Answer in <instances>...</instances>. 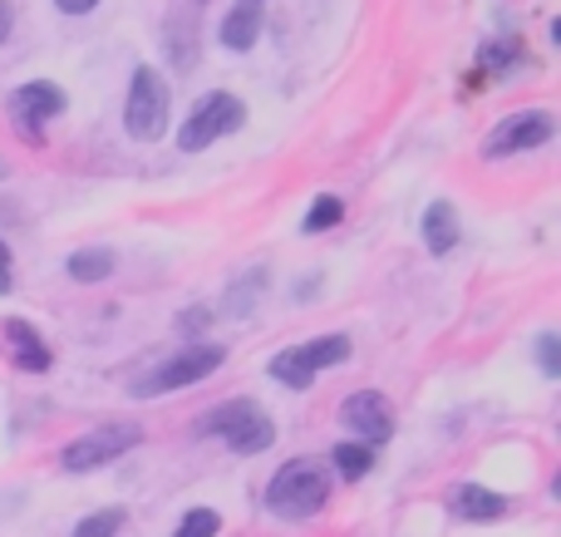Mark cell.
<instances>
[{"instance_id":"obj_1","label":"cell","mask_w":561,"mask_h":537,"mask_svg":"<svg viewBox=\"0 0 561 537\" xmlns=\"http://www.w3.org/2000/svg\"><path fill=\"white\" fill-rule=\"evenodd\" d=\"M330 499V473L320 459H290L280 464L266 483V513L272 518H286V523H300V518H316Z\"/></svg>"},{"instance_id":"obj_2","label":"cell","mask_w":561,"mask_h":537,"mask_svg":"<svg viewBox=\"0 0 561 537\" xmlns=\"http://www.w3.org/2000/svg\"><path fill=\"white\" fill-rule=\"evenodd\" d=\"M197 434H213V439H227L237 454H266L276 444V424L256 410L252 400H227L217 410L197 414L193 420Z\"/></svg>"},{"instance_id":"obj_3","label":"cell","mask_w":561,"mask_h":537,"mask_svg":"<svg viewBox=\"0 0 561 537\" xmlns=\"http://www.w3.org/2000/svg\"><path fill=\"white\" fill-rule=\"evenodd\" d=\"M168 118H173V89L158 69L138 65L134 69V84H128V99H124V128L128 138L138 144H153V138L168 134Z\"/></svg>"},{"instance_id":"obj_4","label":"cell","mask_w":561,"mask_h":537,"mask_svg":"<svg viewBox=\"0 0 561 537\" xmlns=\"http://www.w3.org/2000/svg\"><path fill=\"white\" fill-rule=\"evenodd\" d=\"M222 361H227L222 345H187V351H178L173 361H163L148 375H138V380L128 385V395H134V400H158V395H168V390H187V385L207 380Z\"/></svg>"},{"instance_id":"obj_5","label":"cell","mask_w":561,"mask_h":537,"mask_svg":"<svg viewBox=\"0 0 561 537\" xmlns=\"http://www.w3.org/2000/svg\"><path fill=\"white\" fill-rule=\"evenodd\" d=\"M134 444H144V430H138L134 420H114V424H99V430L79 434L75 444H65L59 464H65L69 473H94V469H104V464L124 459Z\"/></svg>"},{"instance_id":"obj_6","label":"cell","mask_w":561,"mask_h":537,"mask_svg":"<svg viewBox=\"0 0 561 537\" xmlns=\"http://www.w3.org/2000/svg\"><path fill=\"white\" fill-rule=\"evenodd\" d=\"M242 124H247V104H242V99H237V94H207L203 104L187 114V124L178 128V148H183V153H203L207 144L237 134Z\"/></svg>"},{"instance_id":"obj_7","label":"cell","mask_w":561,"mask_h":537,"mask_svg":"<svg viewBox=\"0 0 561 537\" xmlns=\"http://www.w3.org/2000/svg\"><path fill=\"white\" fill-rule=\"evenodd\" d=\"M557 134V118L547 108H523V114H507L493 134L483 138V158H513V153H527V148H542L552 144Z\"/></svg>"},{"instance_id":"obj_8","label":"cell","mask_w":561,"mask_h":537,"mask_svg":"<svg viewBox=\"0 0 561 537\" xmlns=\"http://www.w3.org/2000/svg\"><path fill=\"white\" fill-rule=\"evenodd\" d=\"M340 424L355 434V444H385L394 434V414H389V400L379 390H355L345 404H340Z\"/></svg>"},{"instance_id":"obj_9","label":"cell","mask_w":561,"mask_h":537,"mask_svg":"<svg viewBox=\"0 0 561 537\" xmlns=\"http://www.w3.org/2000/svg\"><path fill=\"white\" fill-rule=\"evenodd\" d=\"M59 108H65V89L49 84V79H30L10 94V118L25 138H39V124H49Z\"/></svg>"},{"instance_id":"obj_10","label":"cell","mask_w":561,"mask_h":537,"mask_svg":"<svg viewBox=\"0 0 561 537\" xmlns=\"http://www.w3.org/2000/svg\"><path fill=\"white\" fill-rule=\"evenodd\" d=\"M5 341H10V355H15V365L25 375H45L49 365H55L49 361V345L39 341V331L30 321H20V316L15 321H5Z\"/></svg>"},{"instance_id":"obj_11","label":"cell","mask_w":561,"mask_h":537,"mask_svg":"<svg viewBox=\"0 0 561 537\" xmlns=\"http://www.w3.org/2000/svg\"><path fill=\"white\" fill-rule=\"evenodd\" d=\"M448 509L468 523H497L507 513V499L493 493V489H483V483H458L454 499H448Z\"/></svg>"},{"instance_id":"obj_12","label":"cell","mask_w":561,"mask_h":537,"mask_svg":"<svg viewBox=\"0 0 561 537\" xmlns=\"http://www.w3.org/2000/svg\"><path fill=\"white\" fill-rule=\"evenodd\" d=\"M262 296H266V266H252V272L232 276V286H227V296H222V311L242 321V316H252L256 306H262Z\"/></svg>"},{"instance_id":"obj_13","label":"cell","mask_w":561,"mask_h":537,"mask_svg":"<svg viewBox=\"0 0 561 537\" xmlns=\"http://www.w3.org/2000/svg\"><path fill=\"white\" fill-rule=\"evenodd\" d=\"M256 35H262V5L242 0V5H237L232 15L222 20V45L242 55V49H252V45H256Z\"/></svg>"},{"instance_id":"obj_14","label":"cell","mask_w":561,"mask_h":537,"mask_svg":"<svg viewBox=\"0 0 561 537\" xmlns=\"http://www.w3.org/2000/svg\"><path fill=\"white\" fill-rule=\"evenodd\" d=\"M424 247L434 256H444V252H454L458 247V213L448 203H434L424 213Z\"/></svg>"},{"instance_id":"obj_15","label":"cell","mask_w":561,"mask_h":537,"mask_svg":"<svg viewBox=\"0 0 561 537\" xmlns=\"http://www.w3.org/2000/svg\"><path fill=\"white\" fill-rule=\"evenodd\" d=\"M114 266H118V256L108 252V247H84V252H75L69 256V276H75V282H108V276H114Z\"/></svg>"},{"instance_id":"obj_16","label":"cell","mask_w":561,"mask_h":537,"mask_svg":"<svg viewBox=\"0 0 561 537\" xmlns=\"http://www.w3.org/2000/svg\"><path fill=\"white\" fill-rule=\"evenodd\" d=\"M296 351H300V361H306L310 375H320V370H330V365H345L350 361V341H345V335H320V341L296 345Z\"/></svg>"},{"instance_id":"obj_17","label":"cell","mask_w":561,"mask_h":537,"mask_svg":"<svg viewBox=\"0 0 561 537\" xmlns=\"http://www.w3.org/2000/svg\"><path fill=\"white\" fill-rule=\"evenodd\" d=\"M330 459H335V473L340 479H365L369 469H375V449H369V444H335V454H330Z\"/></svg>"},{"instance_id":"obj_18","label":"cell","mask_w":561,"mask_h":537,"mask_svg":"<svg viewBox=\"0 0 561 537\" xmlns=\"http://www.w3.org/2000/svg\"><path fill=\"white\" fill-rule=\"evenodd\" d=\"M272 380H280L286 390H310V380H316V375L306 370L300 351H276L272 355Z\"/></svg>"},{"instance_id":"obj_19","label":"cell","mask_w":561,"mask_h":537,"mask_svg":"<svg viewBox=\"0 0 561 537\" xmlns=\"http://www.w3.org/2000/svg\"><path fill=\"white\" fill-rule=\"evenodd\" d=\"M340 217H345V203H340V197H316L300 227H306V232H325V227H335Z\"/></svg>"},{"instance_id":"obj_20","label":"cell","mask_w":561,"mask_h":537,"mask_svg":"<svg viewBox=\"0 0 561 537\" xmlns=\"http://www.w3.org/2000/svg\"><path fill=\"white\" fill-rule=\"evenodd\" d=\"M118 528H124V513L118 509H104V513H89L84 523H79L69 537H118Z\"/></svg>"},{"instance_id":"obj_21","label":"cell","mask_w":561,"mask_h":537,"mask_svg":"<svg viewBox=\"0 0 561 537\" xmlns=\"http://www.w3.org/2000/svg\"><path fill=\"white\" fill-rule=\"evenodd\" d=\"M217 528H222V518H217L213 509H193L183 523H178L173 537H217Z\"/></svg>"},{"instance_id":"obj_22","label":"cell","mask_w":561,"mask_h":537,"mask_svg":"<svg viewBox=\"0 0 561 537\" xmlns=\"http://www.w3.org/2000/svg\"><path fill=\"white\" fill-rule=\"evenodd\" d=\"M537 365H542L547 380H557V375H561V341H557L552 331L537 335Z\"/></svg>"},{"instance_id":"obj_23","label":"cell","mask_w":561,"mask_h":537,"mask_svg":"<svg viewBox=\"0 0 561 537\" xmlns=\"http://www.w3.org/2000/svg\"><path fill=\"white\" fill-rule=\"evenodd\" d=\"M203 321H213V311H203V306H187V311L178 316V331H183V335H197V331H203Z\"/></svg>"},{"instance_id":"obj_24","label":"cell","mask_w":561,"mask_h":537,"mask_svg":"<svg viewBox=\"0 0 561 537\" xmlns=\"http://www.w3.org/2000/svg\"><path fill=\"white\" fill-rule=\"evenodd\" d=\"M483 59H488V65H507V59H517V45H513V39H497V45L483 49Z\"/></svg>"},{"instance_id":"obj_25","label":"cell","mask_w":561,"mask_h":537,"mask_svg":"<svg viewBox=\"0 0 561 537\" xmlns=\"http://www.w3.org/2000/svg\"><path fill=\"white\" fill-rule=\"evenodd\" d=\"M10 276H15V266H10V247L0 242V296L10 292Z\"/></svg>"},{"instance_id":"obj_26","label":"cell","mask_w":561,"mask_h":537,"mask_svg":"<svg viewBox=\"0 0 561 537\" xmlns=\"http://www.w3.org/2000/svg\"><path fill=\"white\" fill-rule=\"evenodd\" d=\"M59 10H65V15H89V10L99 5V0H55Z\"/></svg>"},{"instance_id":"obj_27","label":"cell","mask_w":561,"mask_h":537,"mask_svg":"<svg viewBox=\"0 0 561 537\" xmlns=\"http://www.w3.org/2000/svg\"><path fill=\"white\" fill-rule=\"evenodd\" d=\"M10 25H15V15H10V0H0V39H10Z\"/></svg>"},{"instance_id":"obj_28","label":"cell","mask_w":561,"mask_h":537,"mask_svg":"<svg viewBox=\"0 0 561 537\" xmlns=\"http://www.w3.org/2000/svg\"><path fill=\"white\" fill-rule=\"evenodd\" d=\"M5 173H10V168H5V158H0V178H5Z\"/></svg>"},{"instance_id":"obj_29","label":"cell","mask_w":561,"mask_h":537,"mask_svg":"<svg viewBox=\"0 0 561 537\" xmlns=\"http://www.w3.org/2000/svg\"><path fill=\"white\" fill-rule=\"evenodd\" d=\"M252 5H256V0H252Z\"/></svg>"}]
</instances>
